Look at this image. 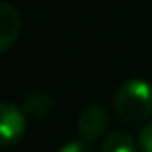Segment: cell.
<instances>
[{
    "label": "cell",
    "instance_id": "cell-1",
    "mask_svg": "<svg viewBox=\"0 0 152 152\" xmlns=\"http://www.w3.org/2000/svg\"><path fill=\"white\" fill-rule=\"evenodd\" d=\"M117 117L127 125H142L152 117V86L144 79H127L113 98Z\"/></svg>",
    "mask_w": 152,
    "mask_h": 152
},
{
    "label": "cell",
    "instance_id": "cell-2",
    "mask_svg": "<svg viewBox=\"0 0 152 152\" xmlns=\"http://www.w3.org/2000/svg\"><path fill=\"white\" fill-rule=\"evenodd\" d=\"M25 110L11 104V102H2L0 104V133H2V144L4 148L17 144L23 133H25Z\"/></svg>",
    "mask_w": 152,
    "mask_h": 152
},
{
    "label": "cell",
    "instance_id": "cell-3",
    "mask_svg": "<svg viewBox=\"0 0 152 152\" xmlns=\"http://www.w3.org/2000/svg\"><path fill=\"white\" fill-rule=\"evenodd\" d=\"M106 127H108V115L98 104H92V106L83 108L77 117V133L86 142L98 140L106 131Z\"/></svg>",
    "mask_w": 152,
    "mask_h": 152
},
{
    "label": "cell",
    "instance_id": "cell-4",
    "mask_svg": "<svg viewBox=\"0 0 152 152\" xmlns=\"http://www.w3.org/2000/svg\"><path fill=\"white\" fill-rule=\"evenodd\" d=\"M19 31H21V17H19V11L2 0L0 2V52H7L19 38Z\"/></svg>",
    "mask_w": 152,
    "mask_h": 152
},
{
    "label": "cell",
    "instance_id": "cell-5",
    "mask_svg": "<svg viewBox=\"0 0 152 152\" xmlns=\"http://www.w3.org/2000/svg\"><path fill=\"white\" fill-rule=\"evenodd\" d=\"M137 137L133 140V135L123 129H117L102 140V152H137Z\"/></svg>",
    "mask_w": 152,
    "mask_h": 152
},
{
    "label": "cell",
    "instance_id": "cell-6",
    "mask_svg": "<svg viewBox=\"0 0 152 152\" xmlns=\"http://www.w3.org/2000/svg\"><path fill=\"white\" fill-rule=\"evenodd\" d=\"M23 110H25V115H29V117H34V119H44V117L52 110V98H50L46 92L36 90V92H31V94L25 98Z\"/></svg>",
    "mask_w": 152,
    "mask_h": 152
},
{
    "label": "cell",
    "instance_id": "cell-7",
    "mask_svg": "<svg viewBox=\"0 0 152 152\" xmlns=\"http://www.w3.org/2000/svg\"><path fill=\"white\" fill-rule=\"evenodd\" d=\"M137 146H140V152H152V121L146 123L140 133H137Z\"/></svg>",
    "mask_w": 152,
    "mask_h": 152
},
{
    "label": "cell",
    "instance_id": "cell-8",
    "mask_svg": "<svg viewBox=\"0 0 152 152\" xmlns=\"http://www.w3.org/2000/svg\"><path fill=\"white\" fill-rule=\"evenodd\" d=\"M58 152H98L90 142H86V140H73V142H69V144H65Z\"/></svg>",
    "mask_w": 152,
    "mask_h": 152
}]
</instances>
